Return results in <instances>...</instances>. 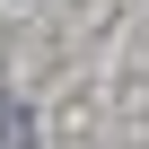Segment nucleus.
<instances>
[{
  "mask_svg": "<svg viewBox=\"0 0 149 149\" xmlns=\"http://www.w3.org/2000/svg\"><path fill=\"white\" fill-rule=\"evenodd\" d=\"M0 149H35V114H26V97H9V88H0Z\"/></svg>",
  "mask_w": 149,
  "mask_h": 149,
  "instance_id": "nucleus-1",
  "label": "nucleus"
}]
</instances>
